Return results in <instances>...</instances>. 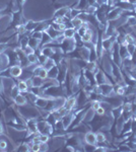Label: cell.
I'll use <instances>...</instances> for the list:
<instances>
[{"label": "cell", "mask_w": 136, "mask_h": 152, "mask_svg": "<svg viewBox=\"0 0 136 152\" xmlns=\"http://www.w3.org/2000/svg\"><path fill=\"white\" fill-rule=\"evenodd\" d=\"M57 47L60 48L64 52V54H69L76 49V41L74 38H71V39L65 38V40H64L60 45L57 46Z\"/></svg>", "instance_id": "cell-1"}, {"label": "cell", "mask_w": 136, "mask_h": 152, "mask_svg": "<svg viewBox=\"0 0 136 152\" xmlns=\"http://www.w3.org/2000/svg\"><path fill=\"white\" fill-rule=\"evenodd\" d=\"M37 127H38V132L40 134H44V135H48V136H50V135L53 134V132H54V127L49 124L46 120L38 122Z\"/></svg>", "instance_id": "cell-2"}, {"label": "cell", "mask_w": 136, "mask_h": 152, "mask_svg": "<svg viewBox=\"0 0 136 152\" xmlns=\"http://www.w3.org/2000/svg\"><path fill=\"white\" fill-rule=\"evenodd\" d=\"M119 48H120V45L117 42H115V44H114V46L112 48V51H111V53H110V56L113 62L115 63V64H117L119 67H121V66H122V58H121V56H120Z\"/></svg>", "instance_id": "cell-3"}, {"label": "cell", "mask_w": 136, "mask_h": 152, "mask_svg": "<svg viewBox=\"0 0 136 152\" xmlns=\"http://www.w3.org/2000/svg\"><path fill=\"white\" fill-rule=\"evenodd\" d=\"M113 7H118L124 11H134L135 5L131 4L128 0H120V1L115 2Z\"/></svg>", "instance_id": "cell-4"}, {"label": "cell", "mask_w": 136, "mask_h": 152, "mask_svg": "<svg viewBox=\"0 0 136 152\" xmlns=\"http://www.w3.org/2000/svg\"><path fill=\"white\" fill-rule=\"evenodd\" d=\"M95 79L96 83L98 85L104 84V83H110V80H109L107 74L101 68H99V70L95 73Z\"/></svg>", "instance_id": "cell-5"}, {"label": "cell", "mask_w": 136, "mask_h": 152, "mask_svg": "<svg viewBox=\"0 0 136 152\" xmlns=\"http://www.w3.org/2000/svg\"><path fill=\"white\" fill-rule=\"evenodd\" d=\"M115 42H116V36L109 37V38H106V39H102V46H103L104 51H105V52H108V53H111Z\"/></svg>", "instance_id": "cell-6"}, {"label": "cell", "mask_w": 136, "mask_h": 152, "mask_svg": "<svg viewBox=\"0 0 136 152\" xmlns=\"http://www.w3.org/2000/svg\"><path fill=\"white\" fill-rule=\"evenodd\" d=\"M123 11L122 9L118 8V7H112L110 11L107 13V19L108 21H113V20H116L119 18H121L123 14Z\"/></svg>", "instance_id": "cell-7"}, {"label": "cell", "mask_w": 136, "mask_h": 152, "mask_svg": "<svg viewBox=\"0 0 136 152\" xmlns=\"http://www.w3.org/2000/svg\"><path fill=\"white\" fill-rule=\"evenodd\" d=\"M102 94L104 96H111V95H117L114 94V85L112 83H104L100 85Z\"/></svg>", "instance_id": "cell-8"}, {"label": "cell", "mask_w": 136, "mask_h": 152, "mask_svg": "<svg viewBox=\"0 0 136 152\" xmlns=\"http://www.w3.org/2000/svg\"><path fill=\"white\" fill-rule=\"evenodd\" d=\"M77 94H73V95H70V96L66 97V102H65V104H64V107H65L68 112H71L72 110H74L76 107V96H77Z\"/></svg>", "instance_id": "cell-9"}, {"label": "cell", "mask_w": 136, "mask_h": 152, "mask_svg": "<svg viewBox=\"0 0 136 152\" xmlns=\"http://www.w3.org/2000/svg\"><path fill=\"white\" fill-rule=\"evenodd\" d=\"M75 112V111H74ZM74 112L71 111V112H68L66 115H64V116L61 118V121H62V123L64 125V127H65V129L67 130L69 127H70V125L72 124V121L74 119Z\"/></svg>", "instance_id": "cell-10"}, {"label": "cell", "mask_w": 136, "mask_h": 152, "mask_svg": "<svg viewBox=\"0 0 136 152\" xmlns=\"http://www.w3.org/2000/svg\"><path fill=\"white\" fill-rule=\"evenodd\" d=\"M49 99H47V97H44V96H38V99L35 102V105L41 110H45L47 104H48V102H49Z\"/></svg>", "instance_id": "cell-11"}, {"label": "cell", "mask_w": 136, "mask_h": 152, "mask_svg": "<svg viewBox=\"0 0 136 152\" xmlns=\"http://www.w3.org/2000/svg\"><path fill=\"white\" fill-rule=\"evenodd\" d=\"M85 141L86 144H90V145H96V134L93 131L86 132L85 135Z\"/></svg>", "instance_id": "cell-12"}, {"label": "cell", "mask_w": 136, "mask_h": 152, "mask_svg": "<svg viewBox=\"0 0 136 152\" xmlns=\"http://www.w3.org/2000/svg\"><path fill=\"white\" fill-rule=\"evenodd\" d=\"M9 71H10V74L12 77L18 78L21 75V73H23V67L21 65H13L9 67Z\"/></svg>", "instance_id": "cell-13"}, {"label": "cell", "mask_w": 136, "mask_h": 152, "mask_svg": "<svg viewBox=\"0 0 136 152\" xmlns=\"http://www.w3.org/2000/svg\"><path fill=\"white\" fill-rule=\"evenodd\" d=\"M70 10V7L68 6H63L61 8H57L56 11L54 12V18H63V16L66 15V13Z\"/></svg>", "instance_id": "cell-14"}, {"label": "cell", "mask_w": 136, "mask_h": 152, "mask_svg": "<svg viewBox=\"0 0 136 152\" xmlns=\"http://www.w3.org/2000/svg\"><path fill=\"white\" fill-rule=\"evenodd\" d=\"M88 6H90L88 0H78V3L76 4L74 8L77 9V10H79V11H85Z\"/></svg>", "instance_id": "cell-15"}, {"label": "cell", "mask_w": 136, "mask_h": 152, "mask_svg": "<svg viewBox=\"0 0 136 152\" xmlns=\"http://www.w3.org/2000/svg\"><path fill=\"white\" fill-rule=\"evenodd\" d=\"M44 82H45V79L39 77V76L34 75L33 77H32V85H33L34 87H42L44 84Z\"/></svg>", "instance_id": "cell-16"}, {"label": "cell", "mask_w": 136, "mask_h": 152, "mask_svg": "<svg viewBox=\"0 0 136 152\" xmlns=\"http://www.w3.org/2000/svg\"><path fill=\"white\" fill-rule=\"evenodd\" d=\"M46 33L48 34L49 36L52 38V40H55V39L57 38V37H59V36H61V35H63V31H56L55 28H53L52 26H49V28L46 31Z\"/></svg>", "instance_id": "cell-17"}, {"label": "cell", "mask_w": 136, "mask_h": 152, "mask_svg": "<svg viewBox=\"0 0 136 152\" xmlns=\"http://www.w3.org/2000/svg\"><path fill=\"white\" fill-rule=\"evenodd\" d=\"M14 102H15V104L17 105H19V107H24V105H26L28 104V99H26V97L24 96L23 94H19L14 99Z\"/></svg>", "instance_id": "cell-18"}, {"label": "cell", "mask_w": 136, "mask_h": 152, "mask_svg": "<svg viewBox=\"0 0 136 152\" xmlns=\"http://www.w3.org/2000/svg\"><path fill=\"white\" fill-rule=\"evenodd\" d=\"M49 26H50V24H49L48 21H39V23H38V26H36L35 31H41V33H43V31H46L47 29L49 28Z\"/></svg>", "instance_id": "cell-19"}, {"label": "cell", "mask_w": 136, "mask_h": 152, "mask_svg": "<svg viewBox=\"0 0 136 152\" xmlns=\"http://www.w3.org/2000/svg\"><path fill=\"white\" fill-rule=\"evenodd\" d=\"M93 40V28H90H90H87V31H85V34L81 37V41L83 43H87V42H91Z\"/></svg>", "instance_id": "cell-20"}, {"label": "cell", "mask_w": 136, "mask_h": 152, "mask_svg": "<svg viewBox=\"0 0 136 152\" xmlns=\"http://www.w3.org/2000/svg\"><path fill=\"white\" fill-rule=\"evenodd\" d=\"M57 76H58V66L55 65L54 67H52L50 70H48V76H47V78L57 79Z\"/></svg>", "instance_id": "cell-21"}, {"label": "cell", "mask_w": 136, "mask_h": 152, "mask_svg": "<svg viewBox=\"0 0 136 152\" xmlns=\"http://www.w3.org/2000/svg\"><path fill=\"white\" fill-rule=\"evenodd\" d=\"M85 69L90 71V72H93V73H96V71L99 70V67H98V65H96V62H91V61H87V63H86Z\"/></svg>", "instance_id": "cell-22"}, {"label": "cell", "mask_w": 136, "mask_h": 152, "mask_svg": "<svg viewBox=\"0 0 136 152\" xmlns=\"http://www.w3.org/2000/svg\"><path fill=\"white\" fill-rule=\"evenodd\" d=\"M96 143L101 144H104L107 142V139H106V135L104 132L102 131H98V133H96Z\"/></svg>", "instance_id": "cell-23"}, {"label": "cell", "mask_w": 136, "mask_h": 152, "mask_svg": "<svg viewBox=\"0 0 136 152\" xmlns=\"http://www.w3.org/2000/svg\"><path fill=\"white\" fill-rule=\"evenodd\" d=\"M111 113H112L114 119H118L119 117L122 116L123 114V107L122 105H120V107H113L112 110H111Z\"/></svg>", "instance_id": "cell-24"}, {"label": "cell", "mask_w": 136, "mask_h": 152, "mask_svg": "<svg viewBox=\"0 0 136 152\" xmlns=\"http://www.w3.org/2000/svg\"><path fill=\"white\" fill-rule=\"evenodd\" d=\"M29 46L31 47L32 49L36 50V49H39L41 46V41L40 40H37V39H34V38H29Z\"/></svg>", "instance_id": "cell-25"}, {"label": "cell", "mask_w": 136, "mask_h": 152, "mask_svg": "<svg viewBox=\"0 0 136 152\" xmlns=\"http://www.w3.org/2000/svg\"><path fill=\"white\" fill-rule=\"evenodd\" d=\"M119 52H120V56H121V58H122V60L123 59L131 57L129 52H128V50H127V48H126V45H120Z\"/></svg>", "instance_id": "cell-26"}, {"label": "cell", "mask_w": 136, "mask_h": 152, "mask_svg": "<svg viewBox=\"0 0 136 152\" xmlns=\"http://www.w3.org/2000/svg\"><path fill=\"white\" fill-rule=\"evenodd\" d=\"M17 87H18L21 92H26L29 90L28 83H26V81H24V80H19L18 83H17Z\"/></svg>", "instance_id": "cell-27"}, {"label": "cell", "mask_w": 136, "mask_h": 152, "mask_svg": "<svg viewBox=\"0 0 136 152\" xmlns=\"http://www.w3.org/2000/svg\"><path fill=\"white\" fill-rule=\"evenodd\" d=\"M76 34V29L74 28H66L65 31H63V35L65 37L66 39H71V38H74Z\"/></svg>", "instance_id": "cell-28"}, {"label": "cell", "mask_w": 136, "mask_h": 152, "mask_svg": "<svg viewBox=\"0 0 136 152\" xmlns=\"http://www.w3.org/2000/svg\"><path fill=\"white\" fill-rule=\"evenodd\" d=\"M70 23H71V24H72V26H73L74 28H75V29H77L78 28H80V26H82L83 21L81 20L80 18H78L77 16H76V18H71Z\"/></svg>", "instance_id": "cell-29"}, {"label": "cell", "mask_w": 136, "mask_h": 152, "mask_svg": "<svg viewBox=\"0 0 136 152\" xmlns=\"http://www.w3.org/2000/svg\"><path fill=\"white\" fill-rule=\"evenodd\" d=\"M56 65V63H55V61L53 60L52 58H48L47 59V61L45 63H44V65H43V67L45 68V69L48 71V70H50L52 67H54V66Z\"/></svg>", "instance_id": "cell-30"}, {"label": "cell", "mask_w": 136, "mask_h": 152, "mask_svg": "<svg viewBox=\"0 0 136 152\" xmlns=\"http://www.w3.org/2000/svg\"><path fill=\"white\" fill-rule=\"evenodd\" d=\"M28 60L31 64H39V61H38V56L34 53L32 54H29L28 55Z\"/></svg>", "instance_id": "cell-31"}, {"label": "cell", "mask_w": 136, "mask_h": 152, "mask_svg": "<svg viewBox=\"0 0 136 152\" xmlns=\"http://www.w3.org/2000/svg\"><path fill=\"white\" fill-rule=\"evenodd\" d=\"M19 94H21V91H19V89H18V87H17V85H14V86L11 88L10 95H9V96H10L12 99H14Z\"/></svg>", "instance_id": "cell-32"}, {"label": "cell", "mask_w": 136, "mask_h": 152, "mask_svg": "<svg viewBox=\"0 0 136 152\" xmlns=\"http://www.w3.org/2000/svg\"><path fill=\"white\" fill-rule=\"evenodd\" d=\"M96 145H90V144H85L83 145V150L85 151H96Z\"/></svg>", "instance_id": "cell-33"}, {"label": "cell", "mask_w": 136, "mask_h": 152, "mask_svg": "<svg viewBox=\"0 0 136 152\" xmlns=\"http://www.w3.org/2000/svg\"><path fill=\"white\" fill-rule=\"evenodd\" d=\"M42 36H43V33H41V31H34L33 33H32V38L34 39H37V40H42Z\"/></svg>", "instance_id": "cell-34"}, {"label": "cell", "mask_w": 136, "mask_h": 152, "mask_svg": "<svg viewBox=\"0 0 136 152\" xmlns=\"http://www.w3.org/2000/svg\"><path fill=\"white\" fill-rule=\"evenodd\" d=\"M126 48H127L128 52H129L130 56H131V55H132V54H133V52H134V51H135L136 44H127V45H126Z\"/></svg>", "instance_id": "cell-35"}, {"label": "cell", "mask_w": 136, "mask_h": 152, "mask_svg": "<svg viewBox=\"0 0 136 152\" xmlns=\"http://www.w3.org/2000/svg\"><path fill=\"white\" fill-rule=\"evenodd\" d=\"M47 59H48V57H46L45 55H43V54H41V55L38 56V61H39V64L43 66L44 63L47 61Z\"/></svg>", "instance_id": "cell-36"}, {"label": "cell", "mask_w": 136, "mask_h": 152, "mask_svg": "<svg viewBox=\"0 0 136 152\" xmlns=\"http://www.w3.org/2000/svg\"><path fill=\"white\" fill-rule=\"evenodd\" d=\"M49 148L48 142H41L40 143V151H47Z\"/></svg>", "instance_id": "cell-37"}, {"label": "cell", "mask_w": 136, "mask_h": 152, "mask_svg": "<svg viewBox=\"0 0 136 152\" xmlns=\"http://www.w3.org/2000/svg\"><path fill=\"white\" fill-rule=\"evenodd\" d=\"M7 148V143L5 140H3V138L0 139V149L1 150H5Z\"/></svg>", "instance_id": "cell-38"}, {"label": "cell", "mask_w": 136, "mask_h": 152, "mask_svg": "<svg viewBox=\"0 0 136 152\" xmlns=\"http://www.w3.org/2000/svg\"><path fill=\"white\" fill-rule=\"evenodd\" d=\"M105 109H104L103 107H100L99 109L96 110V115H99V116H103V115H105Z\"/></svg>", "instance_id": "cell-39"}, {"label": "cell", "mask_w": 136, "mask_h": 152, "mask_svg": "<svg viewBox=\"0 0 136 152\" xmlns=\"http://www.w3.org/2000/svg\"><path fill=\"white\" fill-rule=\"evenodd\" d=\"M31 151H40V143H34L31 148Z\"/></svg>", "instance_id": "cell-40"}, {"label": "cell", "mask_w": 136, "mask_h": 152, "mask_svg": "<svg viewBox=\"0 0 136 152\" xmlns=\"http://www.w3.org/2000/svg\"><path fill=\"white\" fill-rule=\"evenodd\" d=\"M131 61H132L133 67H135L136 66V48H135V51L133 52V54L131 55Z\"/></svg>", "instance_id": "cell-41"}, {"label": "cell", "mask_w": 136, "mask_h": 152, "mask_svg": "<svg viewBox=\"0 0 136 152\" xmlns=\"http://www.w3.org/2000/svg\"><path fill=\"white\" fill-rule=\"evenodd\" d=\"M6 44H0V53H3L6 49Z\"/></svg>", "instance_id": "cell-42"}, {"label": "cell", "mask_w": 136, "mask_h": 152, "mask_svg": "<svg viewBox=\"0 0 136 152\" xmlns=\"http://www.w3.org/2000/svg\"><path fill=\"white\" fill-rule=\"evenodd\" d=\"M131 132H132V135L133 136L136 137V125H134V126H132V130H131Z\"/></svg>", "instance_id": "cell-43"}, {"label": "cell", "mask_w": 136, "mask_h": 152, "mask_svg": "<svg viewBox=\"0 0 136 152\" xmlns=\"http://www.w3.org/2000/svg\"><path fill=\"white\" fill-rule=\"evenodd\" d=\"M128 1H129L131 4H133V5H136V0H128Z\"/></svg>", "instance_id": "cell-44"}, {"label": "cell", "mask_w": 136, "mask_h": 152, "mask_svg": "<svg viewBox=\"0 0 136 152\" xmlns=\"http://www.w3.org/2000/svg\"><path fill=\"white\" fill-rule=\"evenodd\" d=\"M2 132H3V127H2V124H1V122H0V135L2 134Z\"/></svg>", "instance_id": "cell-45"}, {"label": "cell", "mask_w": 136, "mask_h": 152, "mask_svg": "<svg viewBox=\"0 0 136 152\" xmlns=\"http://www.w3.org/2000/svg\"><path fill=\"white\" fill-rule=\"evenodd\" d=\"M18 2H19V4H21V5H23L24 2H26V0H18Z\"/></svg>", "instance_id": "cell-46"}, {"label": "cell", "mask_w": 136, "mask_h": 152, "mask_svg": "<svg viewBox=\"0 0 136 152\" xmlns=\"http://www.w3.org/2000/svg\"><path fill=\"white\" fill-rule=\"evenodd\" d=\"M132 15L136 18V11H135V10H134V11H132Z\"/></svg>", "instance_id": "cell-47"}, {"label": "cell", "mask_w": 136, "mask_h": 152, "mask_svg": "<svg viewBox=\"0 0 136 152\" xmlns=\"http://www.w3.org/2000/svg\"><path fill=\"white\" fill-rule=\"evenodd\" d=\"M134 10L136 11V5H135V8H134Z\"/></svg>", "instance_id": "cell-48"}, {"label": "cell", "mask_w": 136, "mask_h": 152, "mask_svg": "<svg viewBox=\"0 0 136 152\" xmlns=\"http://www.w3.org/2000/svg\"><path fill=\"white\" fill-rule=\"evenodd\" d=\"M134 68H135V69H136V66H135V67H134Z\"/></svg>", "instance_id": "cell-49"}]
</instances>
